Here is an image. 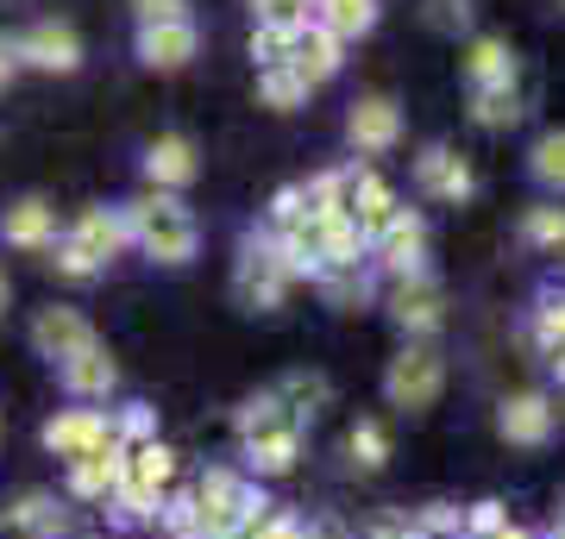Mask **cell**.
Wrapping results in <instances>:
<instances>
[{
  "label": "cell",
  "instance_id": "cell-1",
  "mask_svg": "<svg viewBox=\"0 0 565 539\" xmlns=\"http://www.w3.org/2000/svg\"><path fill=\"white\" fill-rule=\"evenodd\" d=\"M126 233H132V245H139L145 258H158V263H189L195 258V245H202V226H195V214L182 207L177 195H139L132 207H126Z\"/></svg>",
  "mask_w": 565,
  "mask_h": 539
},
{
  "label": "cell",
  "instance_id": "cell-2",
  "mask_svg": "<svg viewBox=\"0 0 565 539\" xmlns=\"http://www.w3.org/2000/svg\"><path fill=\"white\" fill-rule=\"evenodd\" d=\"M189 502H195V533L202 539H245L252 533V520L270 508V502L258 496V483L239 477V471H207L195 489H189Z\"/></svg>",
  "mask_w": 565,
  "mask_h": 539
},
{
  "label": "cell",
  "instance_id": "cell-3",
  "mask_svg": "<svg viewBox=\"0 0 565 539\" xmlns=\"http://www.w3.org/2000/svg\"><path fill=\"white\" fill-rule=\"evenodd\" d=\"M446 389V358L434 352V345H408V352H396L390 358V377H384V396L396 401V408H408V414H422V408H434Z\"/></svg>",
  "mask_w": 565,
  "mask_h": 539
},
{
  "label": "cell",
  "instance_id": "cell-4",
  "mask_svg": "<svg viewBox=\"0 0 565 539\" xmlns=\"http://www.w3.org/2000/svg\"><path fill=\"white\" fill-rule=\"evenodd\" d=\"M390 320H396L403 333H415V339L440 333V320H446V289L427 277V270H415V277H396V282H390Z\"/></svg>",
  "mask_w": 565,
  "mask_h": 539
},
{
  "label": "cell",
  "instance_id": "cell-5",
  "mask_svg": "<svg viewBox=\"0 0 565 539\" xmlns=\"http://www.w3.org/2000/svg\"><path fill=\"white\" fill-rule=\"evenodd\" d=\"M371 258L390 270V282L427 270V220H422V214H408V207H396V220L371 239Z\"/></svg>",
  "mask_w": 565,
  "mask_h": 539
},
{
  "label": "cell",
  "instance_id": "cell-6",
  "mask_svg": "<svg viewBox=\"0 0 565 539\" xmlns=\"http://www.w3.org/2000/svg\"><path fill=\"white\" fill-rule=\"evenodd\" d=\"M32 345H39V358L51 364H70L82 358V352H95V326H88V314H76V308H39V320H32Z\"/></svg>",
  "mask_w": 565,
  "mask_h": 539
},
{
  "label": "cell",
  "instance_id": "cell-7",
  "mask_svg": "<svg viewBox=\"0 0 565 539\" xmlns=\"http://www.w3.org/2000/svg\"><path fill=\"white\" fill-rule=\"evenodd\" d=\"M233 295H239V308H252V314H270V308H282V295H289V277H282V263L270 258V245H245L239 270H233Z\"/></svg>",
  "mask_w": 565,
  "mask_h": 539
},
{
  "label": "cell",
  "instance_id": "cell-8",
  "mask_svg": "<svg viewBox=\"0 0 565 539\" xmlns=\"http://www.w3.org/2000/svg\"><path fill=\"white\" fill-rule=\"evenodd\" d=\"M13 57L32 63V69H51V76H70V69H82V39L70 20H39L13 44Z\"/></svg>",
  "mask_w": 565,
  "mask_h": 539
},
{
  "label": "cell",
  "instance_id": "cell-9",
  "mask_svg": "<svg viewBox=\"0 0 565 539\" xmlns=\"http://www.w3.org/2000/svg\"><path fill=\"white\" fill-rule=\"evenodd\" d=\"M107 433H114V420L102 414V408H63V414H51L44 420V452H57V459H88V452H95V445L107 440Z\"/></svg>",
  "mask_w": 565,
  "mask_h": 539
},
{
  "label": "cell",
  "instance_id": "cell-10",
  "mask_svg": "<svg viewBox=\"0 0 565 539\" xmlns=\"http://www.w3.org/2000/svg\"><path fill=\"white\" fill-rule=\"evenodd\" d=\"M0 527L20 533V539H63L70 533V508L51 489H25V496H13L0 508Z\"/></svg>",
  "mask_w": 565,
  "mask_h": 539
},
{
  "label": "cell",
  "instance_id": "cell-11",
  "mask_svg": "<svg viewBox=\"0 0 565 539\" xmlns=\"http://www.w3.org/2000/svg\"><path fill=\"white\" fill-rule=\"evenodd\" d=\"M345 139L359 144L364 158H384L390 144L403 139V107L390 95H364L359 107H352V120H345Z\"/></svg>",
  "mask_w": 565,
  "mask_h": 539
},
{
  "label": "cell",
  "instance_id": "cell-12",
  "mask_svg": "<svg viewBox=\"0 0 565 539\" xmlns=\"http://www.w3.org/2000/svg\"><path fill=\"white\" fill-rule=\"evenodd\" d=\"M0 239L13 245V251H51L57 245V207L39 195L13 201L7 214H0Z\"/></svg>",
  "mask_w": 565,
  "mask_h": 539
},
{
  "label": "cell",
  "instance_id": "cell-13",
  "mask_svg": "<svg viewBox=\"0 0 565 539\" xmlns=\"http://www.w3.org/2000/svg\"><path fill=\"white\" fill-rule=\"evenodd\" d=\"M415 182H422V195H434V201H465L478 188L471 163H465L459 151H446V144H427L422 158H415Z\"/></svg>",
  "mask_w": 565,
  "mask_h": 539
},
{
  "label": "cell",
  "instance_id": "cell-14",
  "mask_svg": "<svg viewBox=\"0 0 565 539\" xmlns=\"http://www.w3.org/2000/svg\"><path fill=\"white\" fill-rule=\"evenodd\" d=\"M120 471H126V445L107 433L88 459H76L70 464V496H82V502H107L114 496V483H120Z\"/></svg>",
  "mask_w": 565,
  "mask_h": 539
},
{
  "label": "cell",
  "instance_id": "cell-15",
  "mask_svg": "<svg viewBox=\"0 0 565 539\" xmlns=\"http://www.w3.org/2000/svg\"><path fill=\"white\" fill-rule=\"evenodd\" d=\"M553 420H559V408L546 396H509L503 408H497V433H503L509 445H546L553 440Z\"/></svg>",
  "mask_w": 565,
  "mask_h": 539
},
{
  "label": "cell",
  "instance_id": "cell-16",
  "mask_svg": "<svg viewBox=\"0 0 565 539\" xmlns=\"http://www.w3.org/2000/svg\"><path fill=\"white\" fill-rule=\"evenodd\" d=\"M289 69L308 82V88H321V82L340 76V39L321 32V25L308 20L302 32H289Z\"/></svg>",
  "mask_w": 565,
  "mask_h": 539
},
{
  "label": "cell",
  "instance_id": "cell-17",
  "mask_svg": "<svg viewBox=\"0 0 565 539\" xmlns=\"http://www.w3.org/2000/svg\"><path fill=\"white\" fill-rule=\"evenodd\" d=\"M195 144L182 139V132H163V139L145 144V176H151V188L158 195H170V188H189L195 182Z\"/></svg>",
  "mask_w": 565,
  "mask_h": 539
},
{
  "label": "cell",
  "instance_id": "cell-18",
  "mask_svg": "<svg viewBox=\"0 0 565 539\" xmlns=\"http://www.w3.org/2000/svg\"><path fill=\"white\" fill-rule=\"evenodd\" d=\"M195 25L189 20H158V25H139V63L145 69H182L195 57Z\"/></svg>",
  "mask_w": 565,
  "mask_h": 539
},
{
  "label": "cell",
  "instance_id": "cell-19",
  "mask_svg": "<svg viewBox=\"0 0 565 539\" xmlns=\"http://www.w3.org/2000/svg\"><path fill=\"white\" fill-rule=\"evenodd\" d=\"M70 239H76L82 251H95L102 263H114L126 245H132V233H126V207H82Z\"/></svg>",
  "mask_w": 565,
  "mask_h": 539
},
{
  "label": "cell",
  "instance_id": "cell-20",
  "mask_svg": "<svg viewBox=\"0 0 565 539\" xmlns=\"http://www.w3.org/2000/svg\"><path fill=\"white\" fill-rule=\"evenodd\" d=\"M57 377H63V389H70L76 401H107V396H114V382H120V370H114V358L95 345V352L57 364Z\"/></svg>",
  "mask_w": 565,
  "mask_h": 539
},
{
  "label": "cell",
  "instance_id": "cell-21",
  "mask_svg": "<svg viewBox=\"0 0 565 539\" xmlns=\"http://www.w3.org/2000/svg\"><path fill=\"white\" fill-rule=\"evenodd\" d=\"M277 433H302V420L282 408L277 389H264V396H252L239 408V440L245 445H264V440H277Z\"/></svg>",
  "mask_w": 565,
  "mask_h": 539
},
{
  "label": "cell",
  "instance_id": "cell-22",
  "mask_svg": "<svg viewBox=\"0 0 565 539\" xmlns=\"http://www.w3.org/2000/svg\"><path fill=\"white\" fill-rule=\"evenodd\" d=\"M126 483H139V489H151V496H163L170 489V477H177V452L163 440H145V445H126Z\"/></svg>",
  "mask_w": 565,
  "mask_h": 539
},
{
  "label": "cell",
  "instance_id": "cell-23",
  "mask_svg": "<svg viewBox=\"0 0 565 539\" xmlns=\"http://www.w3.org/2000/svg\"><path fill=\"white\" fill-rule=\"evenodd\" d=\"M515 51H509L503 39H478L471 51H465V76H471V88H509L515 82Z\"/></svg>",
  "mask_w": 565,
  "mask_h": 539
},
{
  "label": "cell",
  "instance_id": "cell-24",
  "mask_svg": "<svg viewBox=\"0 0 565 539\" xmlns=\"http://www.w3.org/2000/svg\"><path fill=\"white\" fill-rule=\"evenodd\" d=\"M315 25L333 32V39H364L377 25V0H315Z\"/></svg>",
  "mask_w": 565,
  "mask_h": 539
},
{
  "label": "cell",
  "instance_id": "cell-25",
  "mask_svg": "<svg viewBox=\"0 0 565 539\" xmlns=\"http://www.w3.org/2000/svg\"><path fill=\"white\" fill-rule=\"evenodd\" d=\"M527 107H522V88L509 82V88H471V120L490 126V132H503V126H515Z\"/></svg>",
  "mask_w": 565,
  "mask_h": 539
},
{
  "label": "cell",
  "instance_id": "cell-26",
  "mask_svg": "<svg viewBox=\"0 0 565 539\" xmlns=\"http://www.w3.org/2000/svg\"><path fill=\"white\" fill-rule=\"evenodd\" d=\"M277 396H282V408H289L296 420H308V414H321V408H327L333 389H327V377H315V370H296V377L277 382Z\"/></svg>",
  "mask_w": 565,
  "mask_h": 539
},
{
  "label": "cell",
  "instance_id": "cell-27",
  "mask_svg": "<svg viewBox=\"0 0 565 539\" xmlns=\"http://www.w3.org/2000/svg\"><path fill=\"white\" fill-rule=\"evenodd\" d=\"M527 170H534V182H541V188L565 195V132H541V139H534V151H527Z\"/></svg>",
  "mask_w": 565,
  "mask_h": 539
},
{
  "label": "cell",
  "instance_id": "cell-28",
  "mask_svg": "<svg viewBox=\"0 0 565 539\" xmlns=\"http://www.w3.org/2000/svg\"><path fill=\"white\" fill-rule=\"evenodd\" d=\"M258 95H264V107H282V114H289V107L308 100V82L296 76L289 63H270V69H258Z\"/></svg>",
  "mask_w": 565,
  "mask_h": 539
},
{
  "label": "cell",
  "instance_id": "cell-29",
  "mask_svg": "<svg viewBox=\"0 0 565 539\" xmlns=\"http://www.w3.org/2000/svg\"><path fill=\"white\" fill-rule=\"evenodd\" d=\"M321 282V295L333 301V308H364L371 301V277H364V263H345V270H327Z\"/></svg>",
  "mask_w": 565,
  "mask_h": 539
},
{
  "label": "cell",
  "instance_id": "cell-30",
  "mask_svg": "<svg viewBox=\"0 0 565 539\" xmlns=\"http://www.w3.org/2000/svg\"><path fill=\"white\" fill-rule=\"evenodd\" d=\"M522 239L527 245H541V251H565V207H527L522 214Z\"/></svg>",
  "mask_w": 565,
  "mask_h": 539
},
{
  "label": "cell",
  "instance_id": "cell-31",
  "mask_svg": "<svg viewBox=\"0 0 565 539\" xmlns=\"http://www.w3.org/2000/svg\"><path fill=\"white\" fill-rule=\"evenodd\" d=\"M345 452H352V464H364V471H384L390 464V433L377 427V420H359V427L345 433Z\"/></svg>",
  "mask_w": 565,
  "mask_h": 539
},
{
  "label": "cell",
  "instance_id": "cell-32",
  "mask_svg": "<svg viewBox=\"0 0 565 539\" xmlns=\"http://www.w3.org/2000/svg\"><path fill=\"white\" fill-rule=\"evenodd\" d=\"M296 452H302V433H277V440H264V445H245V459H252L258 477H282L296 464Z\"/></svg>",
  "mask_w": 565,
  "mask_h": 539
},
{
  "label": "cell",
  "instance_id": "cell-33",
  "mask_svg": "<svg viewBox=\"0 0 565 539\" xmlns=\"http://www.w3.org/2000/svg\"><path fill=\"white\" fill-rule=\"evenodd\" d=\"M252 13H258V25H270V32H302V25L315 20V0H252Z\"/></svg>",
  "mask_w": 565,
  "mask_h": 539
},
{
  "label": "cell",
  "instance_id": "cell-34",
  "mask_svg": "<svg viewBox=\"0 0 565 539\" xmlns=\"http://www.w3.org/2000/svg\"><path fill=\"white\" fill-rule=\"evenodd\" d=\"M51 270H57V277H70V282H95L107 263L95 258V251H82L76 239H57V245H51Z\"/></svg>",
  "mask_w": 565,
  "mask_h": 539
},
{
  "label": "cell",
  "instance_id": "cell-35",
  "mask_svg": "<svg viewBox=\"0 0 565 539\" xmlns=\"http://www.w3.org/2000/svg\"><path fill=\"white\" fill-rule=\"evenodd\" d=\"M408 527H415L422 539H459V533H465V515L452 508V502H434V508H422Z\"/></svg>",
  "mask_w": 565,
  "mask_h": 539
},
{
  "label": "cell",
  "instance_id": "cell-36",
  "mask_svg": "<svg viewBox=\"0 0 565 539\" xmlns=\"http://www.w3.org/2000/svg\"><path fill=\"white\" fill-rule=\"evenodd\" d=\"M114 440H120V445H145V440H158V420H151V408H139V401H132V408L120 414V427H114Z\"/></svg>",
  "mask_w": 565,
  "mask_h": 539
},
{
  "label": "cell",
  "instance_id": "cell-37",
  "mask_svg": "<svg viewBox=\"0 0 565 539\" xmlns=\"http://www.w3.org/2000/svg\"><path fill=\"white\" fill-rule=\"evenodd\" d=\"M252 57H258V69H270V63H289V32H270V25H258V32H252Z\"/></svg>",
  "mask_w": 565,
  "mask_h": 539
},
{
  "label": "cell",
  "instance_id": "cell-38",
  "mask_svg": "<svg viewBox=\"0 0 565 539\" xmlns=\"http://www.w3.org/2000/svg\"><path fill=\"white\" fill-rule=\"evenodd\" d=\"M465 527H471V539H497L509 527V515H503V502H478L471 515H465Z\"/></svg>",
  "mask_w": 565,
  "mask_h": 539
},
{
  "label": "cell",
  "instance_id": "cell-39",
  "mask_svg": "<svg viewBox=\"0 0 565 539\" xmlns=\"http://www.w3.org/2000/svg\"><path fill=\"white\" fill-rule=\"evenodd\" d=\"M308 207H302V182H289V188H277V201H270V220L289 226V220H302Z\"/></svg>",
  "mask_w": 565,
  "mask_h": 539
},
{
  "label": "cell",
  "instance_id": "cell-40",
  "mask_svg": "<svg viewBox=\"0 0 565 539\" xmlns=\"http://www.w3.org/2000/svg\"><path fill=\"white\" fill-rule=\"evenodd\" d=\"M132 7H139V25H158V20H189V13H182L189 0H132Z\"/></svg>",
  "mask_w": 565,
  "mask_h": 539
},
{
  "label": "cell",
  "instance_id": "cell-41",
  "mask_svg": "<svg viewBox=\"0 0 565 539\" xmlns=\"http://www.w3.org/2000/svg\"><path fill=\"white\" fill-rule=\"evenodd\" d=\"M434 25H471V0H434Z\"/></svg>",
  "mask_w": 565,
  "mask_h": 539
},
{
  "label": "cell",
  "instance_id": "cell-42",
  "mask_svg": "<svg viewBox=\"0 0 565 539\" xmlns=\"http://www.w3.org/2000/svg\"><path fill=\"white\" fill-rule=\"evenodd\" d=\"M371 539H422V533H415L408 520H384V527H377V533H371Z\"/></svg>",
  "mask_w": 565,
  "mask_h": 539
},
{
  "label": "cell",
  "instance_id": "cell-43",
  "mask_svg": "<svg viewBox=\"0 0 565 539\" xmlns=\"http://www.w3.org/2000/svg\"><path fill=\"white\" fill-rule=\"evenodd\" d=\"M13 69H20V57H13V44H0V88L13 82Z\"/></svg>",
  "mask_w": 565,
  "mask_h": 539
},
{
  "label": "cell",
  "instance_id": "cell-44",
  "mask_svg": "<svg viewBox=\"0 0 565 539\" xmlns=\"http://www.w3.org/2000/svg\"><path fill=\"white\" fill-rule=\"evenodd\" d=\"M546 358H553V377L565 382V345H553V352H546Z\"/></svg>",
  "mask_w": 565,
  "mask_h": 539
},
{
  "label": "cell",
  "instance_id": "cell-45",
  "mask_svg": "<svg viewBox=\"0 0 565 539\" xmlns=\"http://www.w3.org/2000/svg\"><path fill=\"white\" fill-rule=\"evenodd\" d=\"M497 539H534V533H527V527H503Z\"/></svg>",
  "mask_w": 565,
  "mask_h": 539
},
{
  "label": "cell",
  "instance_id": "cell-46",
  "mask_svg": "<svg viewBox=\"0 0 565 539\" xmlns=\"http://www.w3.org/2000/svg\"><path fill=\"white\" fill-rule=\"evenodd\" d=\"M0 308H7V270H0Z\"/></svg>",
  "mask_w": 565,
  "mask_h": 539
},
{
  "label": "cell",
  "instance_id": "cell-47",
  "mask_svg": "<svg viewBox=\"0 0 565 539\" xmlns=\"http://www.w3.org/2000/svg\"><path fill=\"white\" fill-rule=\"evenodd\" d=\"M553 539H565V527H559V533H553Z\"/></svg>",
  "mask_w": 565,
  "mask_h": 539
},
{
  "label": "cell",
  "instance_id": "cell-48",
  "mask_svg": "<svg viewBox=\"0 0 565 539\" xmlns=\"http://www.w3.org/2000/svg\"><path fill=\"white\" fill-rule=\"evenodd\" d=\"M559 7H565V0H559Z\"/></svg>",
  "mask_w": 565,
  "mask_h": 539
}]
</instances>
